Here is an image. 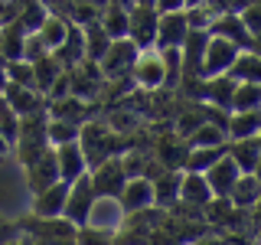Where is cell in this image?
Segmentation results:
<instances>
[{"mask_svg":"<svg viewBox=\"0 0 261 245\" xmlns=\"http://www.w3.org/2000/svg\"><path fill=\"white\" fill-rule=\"evenodd\" d=\"M209 33H212V36L228 39V43H235L239 49H251V53H258V39L251 36L248 30H245V23L239 20V13H222V16H216V20L209 23Z\"/></svg>","mask_w":261,"mask_h":245,"instance_id":"obj_11","label":"cell"},{"mask_svg":"<svg viewBox=\"0 0 261 245\" xmlns=\"http://www.w3.org/2000/svg\"><path fill=\"white\" fill-rule=\"evenodd\" d=\"M23 43H27V33L20 30V23H7V27H0V53H4L7 62L23 59Z\"/></svg>","mask_w":261,"mask_h":245,"instance_id":"obj_30","label":"cell"},{"mask_svg":"<svg viewBox=\"0 0 261 245\" xmlns=\"http://www.w3.org/2000/svg\"><path fill=\"white\" fill-rule=\"evenodd\" d=\"M157 13H173V10H183V0H157L153 4Z\"/></svg>","mask_w":261,"mask_h":245,"instance_id":"obj_45","label":"cell"},{"mask_svg":"<svg viewBox=\"0 0 261 245\" xmlns=\"http://www.w3.org/2000/svg\"><path fill=\"white\" fill-rule=\"evenodd\" d=\"M232 92H235V82L228 76H216V79H202V98L199 102L212 105V108H222L232 114Z\"/></svg>","mask_w":261,"mask_h":245,"instance_id":"obj_19","label":"cell"},{"mask_svg":"<svg viewBox=\"0 0 261 245\" xmlns=\"http://www.w3.org/2000/svg\"><path fill=\"white\" fill-rule=\"evenodd\" d=\"M179 200H183V206H193V209L206 206L212 200V193L206 186V177L202 174H183L179 177Z\"/></svg>","mask_w":261,"mask_h":245,"instance_id":"obj_21","label":"cell"},{"mask_svg":"<svg viewBox=\"0 0 261 245\" xmlns=\"http://www.w3.org/2000/svg\"><path fill=\"white\" fill-rule=\"evenodd\" d=\"M59 183V167H56V151L49 147V151H43L33 163H27V186L30 193L36 196L39 190H46V186Z\"/></svg>","mask_w":261,"mask_h":245,"instance_id":"obj_12","label":"cell"},{"mask_svg":"<svg viewBox=\"0 0 261 245\" xmlns=\"http://www.w3.org/2000/svg\"><path fill=\"white\" fill-rule=\"evenodd\" d=\"M95 203V190L92 183H88V174L79 177L75 183H69V193H65V206H62V219H69L72 226H85L88 219V209H92Z\"/></svg>","mask_w":261,"mask_h":245,"instance_id":"obj_7","label":"cell"},{"mask_svg":"<svg viewBox=\"0 0 261 245\" xmlns=\"http://www.w3.org/2000/svg\"><path fill=\"white\" fill-rule=\"evenodd\" d=\"M30 245H75V239H30Z\"/></svg>","mask_w":261,"mask_h":245,"instance_id":"obj_46","label":"cell"},{"mask_svg":"<svg viewBox=\"0 0 261 245\" xmlns=\"http://www.w3.org/2000/svg\"><path fill=\"white\" fill-rule=\"evenodd\" d=\"M4 76H7V82H10V85H20V88H36V85H33V62H27V59L7 62Z\"/></svg>","mask_w":261,"mask_h":245,"instance_id":"obj_37","label":"cell"},{"mask_svg":"<svg viewBox=\"0 0 261 245\" xmlns=\"http://www.w3.org/2000/svg\"><path fill=\"white\" fill-rule=\"evenodd\" d=\"M160 59H163V88H176L179 76H183V69H179V49H163Z\"/></svg>","mask_w":261,"mask_h":245,"instance_id":"obj_38","label":"cell"},{"mask_svg":"<svg viewBox=\"0 0 261 245\" xmlns=\"http://www.w3.org/2000/svg\"><path fill=\"white\" fill-rule=\"evenodd\" d=\"M225 157V144L222 147H190L186 154V163H183V174H206L216 160Z\"/></svg>","mask_w":261,"mask_h":245,"instance_id":"obj_29","label":"cell"},{"mask_svg":"<svg viewBox=\"0 0 261 245\" xmlns=\"http://www.w3.org/2000/svg\"><path fill=\"white\" fill-rule=\"evenodd\" d=\"M225 76L232 82H261V56L251 53V49H242Z\"/></svg>","mask_w":261,"mask_h":245,"instance_id":"obj_27","label":"cell"},{"mask_svg":"<svg viewBox=\"0 0 261 245\" xmlns=\"http://www.w3.org/2000/svg\"><path fill=\"white\" fill-rule=\"evenodd\" d=\"M258 193H261V186H258V174H242L239 180H235L232 193H228L225 200L232 203L235 209H255V206H258Z\"/></svg>","mask_w":261,"mask_h":245,"instance_id":"obj_24","label":"cell"},{"mask_svg":"<svg viewBox=\"0 0 261 245\" xmlns=\"http://www.w3.org/2000/svg\"><path fill=\"white\" fill-rule=\"evenodd\" d=\"M20 232H27L30 239H75V226L69 219L56 216V219H43V216H27L20 219Z\"/></svg>","mask_w":261,"mask_h":245,"instance_id":"obj_10","label":"cell"},{"mask_svg":"<svg viewBox=\"0 0 261 245\" xmlns=\"http://www.w3.org/2000/svg\"><path fill=\"white\" fill-rule=\"evenodd\" d=\"M118 203L124 206L127 216H137V212L150 209L153 206V186H150V180H147V177L127 180L124 190H121V196H118Z\"/></svg>","mask_w":261,"mask_h":245,"instance_id":"obj_15","label":"cell"},{"mask_svg":"<svg viewBox=\"0 0 261 245\" xmlns=\"http://www.w3.org/2000/svg\"><path fill=\"white\" fill-rule=\"evenodd\" d=\"M16 131H20V118L13 114V108L0 98V137H4L7 144L13 147V141H16Z\"/></svg>","mask_w":261,"mask_h":245,"instance_id":"obj_39","label":"cell"},{"mask_svg":"<svg viewBox=\"0 0 261 245\" xmlns=\"http://www.w3.org/2000/svg\"><path fill=\"white\" fill-rule=\"evenodd\" d=\"M7 245H20V239H13V242H7Z\"/></svg>","mask_w":261,"mask_h":245,"instance_id":"obj_51","label":"cell"},{"mask_svg":"<svg viewBox=\"0 0 261 245\" xmlns=\"http://www.w3.org/2000/svg\"><path fill=\"white\" fill-rule=\"evenodd\" d=\"M65 33H69V16H62V13H49L46 20H43V27L36 30V36L43 39V46L49 49V53H56V49L62 46Z\"/></svg>","mask_w":261,"mask_h":245,"instance_id":"obj_28","label":"cell"},{"mask_svg":"<svg viewBox=\"0 0 261 245\" xmlns=\"http://www.w3.org/2000/svg\"><path fill=\"white\" fill-rule=\"evenodd\" d=\"M43 56H49V49L43 46V39H39L36 33H27V43H23V59H27V62H36V59H43Z\"/></svg>","mask_w":261,"mask_h":245,"instance_id":"obj_42","label":"cell"},{"mask_svg":"<svg viewBox=\"0 0 261 245\" xmlns=\"http://www.w3.org/2000/svg\"><path fill=\"white\" fill-rule=\"evenodd\" d=\"M53 151H56V167H59V180H62V183H75L79 177L88 174V160H85V154H82L79 141L53 147Z\"/></svg>","mask_w":261,"mask_h":245,"instance_id":"obj_13","label":"cell"},{"mask_svg":"<svg viewBox=\"0 0 261 245\" xmlns=\"http://www.w3.org/2000/svg\"><path fill=\"white\" fill-rule=\"evenodd\" d=\"M179 177H183V170H160L150 180L153 203L157 206H173V203H179Z\"/></svg>","mask_w":261,"mask_h":245,"instance_id":"obj_23","label":"cell"},{"mask_svg":"<svg viewBox=\"0 0 261 245\" xmlns=\"http://www.w3.org/2000/svg\"><path fill=\"white\" fill-rule=\"evenodd\" d=\"M183 13H186V27H190V30H209V23L216 20V16L206 10V4L190 7V10H183Z\"/></svg>","mask_w":261,"mask_h":245,"instance_id":"obj_40","label":"cell"},{"mask_svg":"<svg viewBox=\"0 0 261 245\" xmlns=\"http://www.w3.org/2000/svg\"><path fill=\"white\" fill-rule=\"evenodd\" d=\"M79 147H82V154H85L88 167H95V163H101V160H108V157H121V154H124L121 137L114 134L108 125H101V121H85V125L79 128Z\"/></svg>","mask_w":261,"mask_h":245,"instance_id":"obj_1","label":"cell"},{"mask_svg":"<svg viewBox=\"0 0 261 245\" xmlns=\"http://www.w3.org/2000/svg\"><path fill=\"white\" fill-rule=\"evenodd\" d=\"M261 108V82H235L232 114L235 111H258Z\"/></svg>","mask_w":261,"mask_h":245,"instance_id":"obj_31","label":"cell"},{"mask_svg":"<svg viewBox=\"0 0 261 245\" xmlns=\"http://www.w3.org/2000/svg\"><path fill=\"white\" fill-rule=\"evenodd\" d=\"M137 53H141V49L130 43V39H111L108 53L98 59V69H101L105 82L127 79L130 76V65H134V59H137Z\"/></svg>","mask_w":261,"mask_h":245,"instance_id":"obj_2","label":"cell"},{"mask_svg":"<svg viewBox=\"0 0 261 245\" xmlns=\"http://www.w3.org/2000/svg\"><path fill=\"white\" fill-rule=\"evenodd\" d=\"M62 72H65V69L53 59V53L43 56V59H36V62H33V85H36V92H39V95H46V92H49V85H53V82L59 79Z\"/></svg>","mask_w":261,"mask_h":245,"instance_id":"obj_32","label":"cell"},{"mask_svg":"<svg viewBox=\"0 0 261 245\" xmlns=\"http://www.w3.org/2000/svg\"><path fill=\"white\" fill-rule=\"evenodd\" d=\"M258 13H261V10H258V0H255V4H248V7H245V10L239 13V20L245 23V30H248L255 39H258V30H261V23H258Z\"/></svg>","mask_w":261,"mask_h":245,"instance_id":"obj_43","label":"cell"},{"mask_svg":"<svg viewBox=\"0 0 261 245\" xmlns=\"http://www.w3.org/2000/svg\"><path fill=\"white\" fill-rule=\"evenodd\" d=\"M7 151H10V144H7V141H4V137H0V157H4V154H7Z\"/></svg>","mask_w":261,"mask_h":245,"instance_id":"obj_48","label":"cell"},{"mask_svg":"<svg viewBox=\"0 0 261 245\" xmlns=\"http://www.w3.org/2000/svg\"><path fill=\"white\" fill-rule=\"evenodd\" d=\"M53 59L62 65V69H72V65H79L85 59V39H82V27L75 23H69V33H65L62 46L53 53Z\"/></svg>","mask_w":261,"mask_h":245,"instance_id":"obj_20","label":"cell"},{"mask_svg":"<svg viewBox=\"0 0 261 245\" xmlns=\"http://www.w3.org/2000/svg\"><path fill=\"white\" fill-rule=\"evenodd\" d=\"M124 219H127V212H124V206L118 203V196H95L92 209H88L85 226H88V229H98V232L114 235L121 226H124Z\"/></svg>","mask_w":261,"mask_h":245,"instance_id":"obj_6","label":"cell"},{"mask_svg":"<svg viewBox=\"0 0 261 245\" xmlns=\"http://www.w3.org/2000/svg\"><path fill=\"white\" fill-rule=\"evenodd\" d=\"M46 114L49 118H62L72 121V125H85L88 121V102H79V98H59V102H46Z\"/></svg>","mask_w":261,"mask_h":245,"instance_id":"obj_25","label":"cell"},{"mask_svg":"<svg viewBox=\"0 0 261 245\" xmlns=\"http://www.w3.org/2000/svg\"><path fill=\"white\" fill-rule=\"evenodd\" d=\"M242 49L235 43H228L222 36H212L209 33V43H206V53H202V65H199V76L202 79H216V76H225L228 69H232L235 56H239Z\"/></svg>","mask_w":261,"mask_h":245,"instance_id":"obj_3","label":"cell"},{"mask_svg":"<svg viewBox=\"0 0 261 245\" xmlns=\"http://www.w3.org/2000/svg\"><path fill=\"white\" fill-rule=\"evenodd\" d=\"M75 245H111V235L98 232V229H88V226H79L75 229Z\"/></svg>","mask_w":261,"mask_h":245,"instance_id":"obj_41","label":"cell"},{"mask_svg":"<svg viewBox=\"0 0 261 245\" xmlns=\"http://www.w3.org/2000/svg\"><path fill=\"white\" fill-rule=\"evenodd\" d=\"M157 10L144 4H130L127 7V39L137 49H153V33H157Z\"/></svg>","mask_w":261,"mask_h":245,"instance_id":"obj_4","label":"cell"},{"mask_svg":"<svg viewBox=\"0 0 261 245\" xmlns=\"http://www.w3.org/2000/svg\"><path fill=\"white\" fill-rule=\"evenodd\" d=\"M130 82H134L137 88H144V92H157V88H163V59H160L157 49L137 53L134 65H130Z\"/></svg>","mask_w":261,"mask_h":245,"instance_id":"obj_8","label":"cell"},{"mask_svg":"<svg viewBox=\"0 0 261 245\" xmlns=\"http://www.w3.org/2000/svg\"><path fill=\"white\" fill-rule=\"evenodd\" d=\"M199 4H206V0H183V10H190V7H199Z\"/></svg>","mask_w":261,"mask_h":245,"instance_id":"obj_47","label":"cell"},{"mask_svg":"<svg viewBox=\"0 0 261 245\" xmlns=\"http://www.w3.org/2000/svg\"><path fill=\"white\" fill-rule=\"evenodd\" d=\"M130 4H144V7H153L157 0H130Z\"/></svg>","mask_w":261,"mask_h":245,"instance_id":"obj_49","label":"cell"},{"mask_svg":"<svg viewBox=\"0 0 261 245\" xmlns=\"http://www.w3.org/2000/svg\"><path fill=\"white\" fill-rule=\"evenodd\" d=\"M88 183H92L95 196H121L127 177H124V167H121V157H108L95 167H88Z\"/></svg>","mask_w":261,"mask_h":245,"instance_id":"obj_5","label":"cell"},{"mask_svg":"<svg viewBox=\"0 0 261 245\" xmlns=\"http://www.w3.org/2000/svg\"><path fill=\"white\" fill-rule=\"evenodd\" d=\"M186 13L183 10H173V13H160L157 16V33H153V49H179L186 39Z\"/></svg>","mask_w":261,"mask_h":245,"instance_id":"obj_9","label":"cell"},{"mask_svg":"<svg viewBox=\"0 0 261 245\" xmlns=\"http://www.w3.org/2000/svg\"><path fill=\"white\" fill-rule=\"evenodd\" d=\"M261 134V114L258 111H235L228 114L225 125V141H245V137Z\"/></svg>","mask_w":261,"mask_h":245,"instance_id":"obj_22","label":"cell"},{"mask_svg":"<svg viewBox=\"0 0 261 245\" xmlns=\"http://www.w3.org/2000/svg\"><path fill=\"white\" fill-rule=\"evenodd\" d=\"M225 144V131L212 128V125H199L186 137V147H222Z\"/></svg>","mask_w":261,"mask_h":245,"instance_id":"obj_36","label":"cell"},{"mask_svg":"<svg viewBox=\"0 0 261 245\" xmlns=\"http://www.w3.org/2000/svg\"><path fill=\"white\" fill-rule=\"evenodd\" d=\"M82 39H85V59L88 62H98L111 46V39L105 36V30L98 27V20L88 23V27H82Z\"/></svg>","mask_w":261,"mask_h":245,"instance_id":"obj_33","label":"cell"},{"mask_svg":"<svg viewBox=\"0 0 261 245\" xmlns=\"http://www.w3.org/2000/svg\"><path fill=\"white\" fill-rule=\"evenodd\" d=\"M228 160L239 167V174H258L261 167V141L258 137H245V141H225Z\"/></svg>","mask_w":261,"mask_h":245,"instance_id":"obj_16","label":"cell"},{"mask_svg":"<svg viewBox=\"0 0 261 245\" xmlns=\"http://www.w3.org/2000/svg\"><path fill=\"white\" fill-rule=\"evenodd\" d=\"M13 239H20V226L7 219V223L0 226V245H7V242H13Z\"/></svg>","mask_w":261,"mask_h":245,"instance_id":"obj_44","label":"cell"},{"mask_svg":"<svg viewBox=\"0 0 261 245\" xmlns=\"http://www.w3.org/2000/svg\"><path fill=\"white\" fill-rule=\"evenodd\" d=\"M79 128L82 125H72V121H62V118H49V125H46L49 147H62V144L79 141Z\"/></svg>","mask_w":261,"mask_h":245,"instance_id":"obj_34","label":"cell"},{"mask_svg":"<svg viewBox=\"0 0 261 245\" xmlns=\"http://www.w3.org/2000/svg\"><path fill=\"white\" fill-rule=\"evenodd\" d=\"M4 85H7V76H4V69H0V92H4Z\"/></svg>","mask_w":261,"mask_h":245,"instance_id":"obj_50","label":"cell"},{"mask_svg":"<svg viewBox=\"0 0 261 245\" xmlns=\"http://www.w3.org/2000/svg\"><path fill=\"white\" fill-rule=\"evenodd\" d=\"M98 27L105 30L108 39H127V7L108 4L101 13H98Z\"/></svg>","mask_w":261,"mask_h":245,"instance_id":"obj_26","label":"cell"},{"mask_svg":"<svg viewBox=\"0 0 261 245\" xmlns=\"http://www.w3.org/2000/svg\"><path fill=\"white\" fill-rule=\"evenodd\" d=\"M202 177H206L209 193H212V196H222V200H225V196L232 193L235 180H239L242 174H239V167H235V163L228 160V154H225V157H222V160H216V163H212V167H209Z\"/></svg>","mask_w":261,"mask_h":245,"instance_id":"obj_17","label":"cell"},{"mask_svg":"<svg viewBox=\"0 0 261 245\" xmlns=\"http://www.w3.org/2000/svg\"><path fill=\"white\" fill-rule=\"evenodd\" d=\"M4 223H7V219H4V216H0V226H4Z\"/></svg>","mask_w":261,"mask_h":245,"instance_id":"obj_52","label":"cell"},{"mask_svg":"<svg viewBox=\"0 0 261 245\" xmlns=\"http://www.w3.org/2000/svg\"><path fill=\"white\" fill-rule=\"evenodd\" d=\"M199 125H206V118H202V105L199 102H190V105H186V111H179V118H176V134L186 141V137H190Z\"/></svg>","mask_w":261,"mask_h":245,"instance_id":"obj_35","label":"cell"},{"mask_svg":"<svg viewBox=\"0 0 261 245\" xmlns=\"http://www.w3.org/2000/svg\"><path fill=\"white\" fill-rule=\"evenodd\" d=\"M7 105L13 108L16 118H27V114H36V111H46V98L36 92V88H20V85H10L7 82L4 92H0Z\"/></svg>","mask_w":261,"mask_h":245,"instance_id":"obj_14","label":"cell"},{"mask_svg":"<svg viewBox=\"0 0 261 245\" xmlns=\"http://www.w3.org/2000/svg\"><path fill=\"white\" fill-rule=\"evenodd\" d=\"M65 193H69V183H53L46 190H39L33 196V212L30 216H43V219H56L62 216V206H65Z\"/></svg>","mask_w":261,"mask_h":245,"instance_id":"obj_18","label":"cell"}]
</instances>
